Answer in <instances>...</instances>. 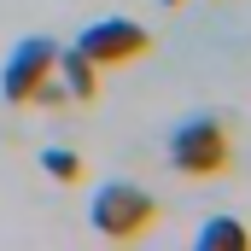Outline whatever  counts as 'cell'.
<instances>
[{"mask_svg":"<svg viewBox=\"0 0 251 251\" xmlns=\"http://www.w3.org/2000/svg\"><path fill=\"white\" fill-rule=\"evenodd\" d=\"M193 246H199V251H246L251 246V228L234 222V216H210V222L193 234Z\"/></svg>","mask_w":251,"mask_h":251,"instance_id":"obj_6","label":"cell"},{"mask_svg":"<svg viewBox=\"0 0 251 251\" xmlns=\"http://www.w3.org/2000/svg\"><path fill=\"white\" fill-rule=\"evenodd\" d=\"M164 6H181V0H164Z\"/></svg>","mask_w":251,"mask_h":251,"instance_id":"obj_8","label":"cell"},{"mask_svg":"<svg viewBox=\"0 0 251 251\" xmlns=\"http://www.w3.org/2000/svg\"><path fill=\"white\" fill-rule=\"evenodd\" d=\"M70 47L88 53L100 70H123V64H134V59L152 53V29H140V24H128V18H94Z\"/></svg>","mask_w":251,"mask_h":251,"instance_id":"obj_4","label":"cell"},{"mask_svg":"<svg viewBox=\"0 0 251 251\" xmlns=\"http://www.w3.org/2000/svg\"><path fill=\"white\" fill-rule=\"evenodd\" d=\"M41 170H47L53 181H70V187L82 181V158H76L70 146H47V152H41Z\"/></svg>","mask_w":251,"mask_h":251,"instance_id":"obj_7","label":"cell"},{"mask_svg":"<svg viewBox=\"0 0 251 251\" xmlns=\"http://www.w3.org/2000/svg\"><path fill=\"white\" fill-rule=\"evenodd\" d=\"M170 170L181 181H222L234 170V128L216 111H193L170 128Z\"/></svg>","mask_w":251,"mask_h":251,"instance_id":"obj_1","label":"cell"},{"mask_svg":"<svg viewBox=\"0 0 251 251\" xmlns=\"http://www.w3.org/2000/svg\"><path fill=\"white\" fill-rule=\"evenodd\" d=\"M158 216H164V204L146 187H134V181H105V187L94 193V204H88L94 234L111 240V246H140L158 228Z\"/></svg>","mask_w":251,"mask_h":251,"instance_id":"obj_3","label":"cell"},{"mask_svg":"<svg viewBox=\"0 0 251 251\" xmlns=\"http://www.w3.org/2000/svg\"><path fill=\"white\" fill-rule=\"evenodd\" d=\"M53 64H59V47L47 41V35H29V41H18L6 64H0V100L6 105H70V94L53 88Z\"/></svg>","mask_w":251,"mask_h":251,"instance_id":"obj_2","label":"cell"},{"mask_svg":"<svg viewBox=\"0 0 251 251\" xmlns=\"http://www.w3.org/2000/svg\"><path fill=\"white\" fill-rule=\"evenodd\" d=\"M53 76H64V94H70L76 105H94V100H100V64L88 59V53H76V47H59V64H53Z\"/></svg>","mask_w":251,"mask_h":251,"instance_id":"obj_5","label":"cell"}]
</instances>
